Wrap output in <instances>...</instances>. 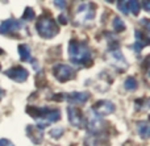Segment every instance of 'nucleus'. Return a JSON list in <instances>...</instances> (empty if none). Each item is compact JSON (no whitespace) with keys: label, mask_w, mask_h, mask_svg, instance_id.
<instances>
[{"label":"nucleus","mask_w":150,"mask_h":146,"mask_svg":"<svg viewBox=\"0 0 150 146\" xmlns=\"http://www.w3.org/2000/svg\"><path fill=\"white\" fill-rule=\"evenodd\" d=\"M92 111L95 113H98L99 116H105L109 115V113H113L115 112V105L113 103L108 102V100H100L95 104V107L92 108Z\"/></svg>","instance_id":"nucleus-10"},{"label":"nucleus","mask_w":150,"mask_h":146,"mask_svg":"<svg viewBox=\"0 0 150 146\" xmlns=\"http://www.w3.org/2000/svg\"><path fill=\"white\" fill-rule=\"evenodd\" d=\"M26 134L34 144H41L42 142V130H40L36 125L26 126Z\"/></svg>","instance_id":"nucleus-13"},{"label":"nucleus","mask_w":150,"mask_h":146,"mask_svg":"<svg viewBox=\"0 0 150 146\" xmlns=\"http://www.w3.org/2000/svg\"><path fill=\"white\" fill-rule=\"evenodd\" d=\"M67 113H69V121H70V124L73 126H79V128H82V126L84 125L86 120H84V117H83L82 112H80L78 108L69 107Z\"/></svg>","instance_id":"nucleus-9"},{"label":"nucleus","mask_w":150,"mask_h":146,"mask_svg":"<svg viewBox=\"0 0 150 146\" xmlns=\"http://www.w3.org/2000/svg\"><path fill=\"white\" fill-rule=\"evenodd\" d=\"M134 36H136V44L133 45V47H134V50L138 53L145 46L149 45V37L145 36V33H144L142 30H138V29L134 32Z\"/></svg>","instance_id":"nucleus-11"},{"label":"nucleus","mask_w":150,"mask_h":146,"mask_svg":"<svg viewBox=\"0 0 150 146\" xmlns=\"http://www.w3.org/2000/svg\"><path fill=\"white\" fill-rule=\"evenodd\" d=\"M18 54L23 61H32L30 57V49L26 44H20L18 45Z\"/></svg>","instance_id":"nucleus-15"},{"label":"nucleus","mask_w":150,"mask_h":146,"mask_svg":"<svg viewBox=\"0 0 150 146\" xmlns=\"http://www.w3.org/2000/svg\"><path fill=\"white\" fill-rule=\"evenodd\" d=\"M65 99L70 104H83V103H86L90 99V94H86V92H73V94L66 95Z\"/></svg>","instance_id":"nucleus-12"},{"label":"nucleus","mask_w":150,"mask_h":146,"mask_svg":"<svg viewBox=\"0 0 150 146\" xmlns=\"http://www.w3.org/2000/svg\"><path fill=\"white\" fill-rule=\"evenodd\" d=\"M117 7H119L120 12L124 13V15H129V9H128V1H120L117 3Z\"/></svg>","instance_id":"nucleus-20"},{"label":"nucleus","mask_w":150,"mask_h":146,"mask_svg":"<svg viewBox=\"0 0 150 146\" xmlns=\"http://www.w3.org/2000/svg\"><path fill=\"white\" fill-rule=\"evenodd\" d=\"M124 87H125V90H128V91H134V90H137L138 83H137V80H136L133 76H129V78L125 80Z\"/></svg>","instance_id":"nucleus-16"},{"label":"nucleus","mask_w":150,"mask_h":146,"mask_svg":"<svg viewBox=\"0 0 150 146\" xmlns=\"http://www.w3.org/2000/svg\"><path fill=\"white\" fill-rule=\"evenodd\" d=\"M5 75H7L8 78H11L12 80L17 82V83H23V82H25L26 79H28L29 73L23 66H15V67L5 71Z\"/></svg>","instance_id":"nucleus-7"},{"label":"nucleus","mask_w":150,"mask_h":146,"mask_svg":"<svg viewBox=\"0 0 150 146\" xmlns=\"http://www.w3.org/2000/svg\"><path fill=\"white\" fill-rule=\"evenodd\" d=\"M36 29L37 33L42 37V38H53L54 36H57L58 32H59V28H58L57 23L53 20L50 16H45L42 15L40 17V20L37 21L36 24Z\"/></svg>","instance_id":"nucleus-3"},{"label":"nucleus","mask_w":150,"mask_h":146,"mask_svg":"<svg viewBox=\"0 0 150 146\" xmlns=\"http://www.w3.org/2000/svg\"><path fill=\"white\" fill-rule=\"evenodd\" d=\"M34 17H36V15H34V11L32 9V8H26L25 9V12L23 13V21H32V20H34Z\"/></svg>","instance_id":"nucleus-19"},{"label":"nucleus","mask_w":150,"mask_h":146,"mask_svg":"<svg viewBox=\"0 0 150 146\" xmlns=\"http://www.w3.org/2000/svg\"><path fill=\"white\" fill-rule=\"evenodd\" d=\"M0 68H1V66H0Z\"/></svg>","instance_id":"nucleus-28"},{"label":"nucleus","mask_w":150,"mask_h":146,"mask_svg":"<svg viewBox=\"0 0 150 146\" xmlns=\"http://www.w3.org/2000/svg\"><path fill=\"white\" fill-rule=\"evenodd\" d=\"M3 53H4V50H3V49H0V55H1Z\"/></svg>","instance_id":"nucleus-27"},{"label":"nucleus","mask_w":150,"mask_h":146,"mask_svg":"<svg viewBox=\"0 0 150 146\" xmlns=\"http://www.w3.org/2000/svg\"><path fill=\"white\" fill-rule=\"evenodd\" d=\"M26 112H28L29 116L37 118V121H44V123L47 124L59 121L61 118L59 109H53V108L49 107H32V105H28Z\"/></svg>","instance_id":"nucleus-2"},{"label":"nucleus","mask_w":150,"mask_h":146,"mask_svg":"<svg viewBox=\"0 0 150 146\" xmlns=\"http://www.w3.org/2000/svg\"><path fill=\"white\" fill-rule=\"evenodd\" d=\"M112 25H113V29L116 32H124L125 28H127L125 24H124V21H122L120 17H115L113 18V24H112Z\"/></svg>","instance_id":"nucleus-18"},{"label":"nucleus","mask_w":150,"mask_h":146,"mask_svg":"<svg viewBox=\"0 0 150 146\" xmlns=\"http://www.w3.org/2000/svg\"><path fill=\"white\" fill-rule=\"evenodd\" d=\"M108 59L111 61V63L113 66H116L117 68H127L128 63L127 61H125L124 55H122V53L120 51L119 49H111L108 53Z\"/></svg>","instance_id":"nucleus-8"},{"label":"nucleus","mask_w":150,"mask_h":146,"mask_svg":"<svg viewBox=\"0 0 150 146\" xmlns=\"http://www.w3.org/2000/svg\"><path fill=\"white\" fill-rule=\"evenodd\" d=\"M58 20H59V23H61V24H67V16H65V15H59Z\"/></svg>","instance_id":"nucleus-23"},{"label":"nucleus","mask_w":150,"mask_h":146,"mask_svg":"<svg viewBox=\"0 0 150 146\" xmlns=\"http://www.w3.org/2000/svg\"><path fill=\"white\" fill-rule=\"evenodd\" d=\"M142 5L145 7V11H150V9H149V7H150L149 1H144V3H142Z\"/></svg>","instance_id":"nucleus-25"},{"label":"nucleus","mask_w":150,"mask_h":146,"mask_svg":"<svg viewBox=\"0 0 150 146\" xmlns=\"http://www.w3.org/2000/svg\"><path fill=\"white\" fill-rule=\"evenodd\" d=\"M21 30V23L17 20H5L0 24V34L4 36H13L18 37L17 32Z\"/></svg>","instance_id":"nucleus-6"},{"label":"nucleus","mask_w":150,"mask_h":146,"mask_svg":"<svg viewBox=\"0 0 150 146\" xmlns=\"http://www.w3.org/2000/svg\"><path fill=\"white\" fill-rule=\"evenodd\" d=\"M69 57L74 65L87 66V62H91V50L86 42L71 39L69 44Z\"/></svg>","instance_id":"nucleus-1"},{"label":"nucleus","mask_w":150,"mask_h":146,"mask_svg":"<svg viewBox=\"0 0 150 146\" xmlns=\"http://www.w3.org/2000/svg\"><path fill=\"white\" fill-rule=\"evenodd\" d=\"M140 8H141V4L138 1H136V0H130V1H128V9H129L134 16L138 15Z\"/></svg>","instance_id":"nucleus-17"},{"label":"nucleus","mask_w":150,"mask_h":146,"mask_svg":"<svg viewBox=\"0 0 150 146\" xmlns=\"http://www.w3.org/2000/svg\"><path fill=\"white\" fill-rule=\"evenodd\" d=\"M54 5H57L61 9H63V8L66 7V1H54Z\"/></svg>","instance_id":"nucleus-24"},{"label":"nucleus","mask_w":150,"mask_h":146,"mask_svg":"<svg viewBox=\"0 0 150 146\" xmlns=\"http://www.w3.org/2000/svg\"><path fill=\"white\" fill-rule=\"evenodd\" d=\"M53 74H54L55 79L61 83H65V82H69L71 79L75 78V71L70 66L63 65V63H58L53 67Z\"/></svg>","instance_id":"nucleus-5"},{"label":"nucleus","mask_w":150,"mask_h":146,"mask_svg":"<svg viewBox=\"0 0 150 146\" xmlns=\"http://www.w3.org/2000/svg\"><path fill=\"white\" fill-rule=\"evenodd\" d=\"M0 146H15L12 144V142L9 141V140H7V138H1L0 140Z\"/></svg>","instance_id":"nucleus-22"},{"label":"nucleus","mask_w":150,"mask_h":146,"mask_svg":"<svg viewBox=\"0 0 150 146\" xmlns=\"http://www.w3.org/2000/svg\"><path fill=\"white\" fill-rule=\"evenodd\" d=\"M95 17V7L92 3H82L76 9L75 23L76 24H87Z\"/></svg>","instance_id":"nucleus-4"},{"label":"nucleus","mask_w":150,"mask_h":146,"mask_svg":"<svg viewBox=\"0 0 150 146\" xmlns=\"http://www.w3.org/2000/svg\"><path fill=\"white\" fill-rule=\"evenodd\" d=\"M137 129H138V134L141 136V138H144V140L149 138L150 129H149L148 121H140V123L137 124Z\"/></svg>","instance_id":"nucleus-14"},{"label":"nucleus","mask_w":150,"mask_h":146,"mask_svg":"<svg viewBox=\"0 0 150 146\" xmlns=\"http://www.w3.org/2000/svg\"><path fill=\"white\" fill-rule=\"evenodd\" d=\"M49 134L52 136V138H59V137L63 134V129H62V128H55V129H52Z\"/></svg>","instance_id":"nucleus-21"},{"label":"nucleus","mask_w":150,"mask_h":146,"mask_svg":"<svg viewBox=\"0 0 150 146\" xmlns=\"http://www.w3.org/2000/svg\"><path fill=\"white\" fill-rule=\"evenodd\" d=\"M3 96H4V91H3V88H0V100L3 99Z\"/></svg>","instance_id":"nucleus-26"}]
</instances>
